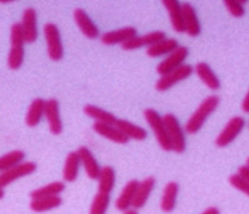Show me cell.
<instances>
[{"instance_id": "obj_1", "label": "cell", "mask_w": 249, "mask_h": 214, "mask_svg": "<svg viewBox=\"0 0 249 214\" xmlns=\"http://www.w3.org/2000/svg\"><path fill=\"white\" fill-rule=\"evenodd\" d=\"M220 105V96L218 95H211L206 96L204 101L201 102L200 106L196 108V111L192 114V117L188 119V122L185 123V133L195 135L201 130L206 122V119L216 111V108Z\"/></svg>"}, {"instance_id": "obj_2", "label": "cell", "mask_w": 249, "mask_h": 214, "mask_svg": "<svg viewBox=\"0 0 249 214\" xmlns=\"http://www.w3.org/2000/svg\"><path fill=\"white\" fill-rule=\"evenodd\" d=\"M143 115H145L147 125L153 130V134L157 139L158 144L161 146V149L165 150V151H173L172 141H170V137H169L168 128H166V125H165L163 117H161L157 110H154V108H146L143 111Z\"/></svg>"}, {"instance_id": "obj_3", "label": "cell", "mask_w": 249, "mask_h": 214, "mask_svg": "<svg viewBox=\"0 0 249 214\" xmlns=\"http://www.w3.org/2000/svg\"><path fill=\"white\" fill-rule=\"evenodd\" d=\"M24 36H23L20 23H14L11 26V50L8 54L7 63L11 70H19L24 60Z\"/></svg>"}, {"instance_id": "obj_4", "label": "cell", "mask_w": 249, "mask_h": 214, "mask_svg": "<svg viewBox=\"0 0 249 214\" xmlns=\"http://www.w3.org/2000/svg\"><path fill=\"white\" fill-rule=\"evenodd\" d=\"M43 32L44 37H46V44H47L49 58L54 62H59L63 59V55H65L59 27L54 23H46L43 27Z\"/></svg>"}, {"instance_id": "obj_5", "label": "cell", "mask_w": 249, "mask_h": 214, "mask_svg": "<svg viewBox=\"0 0 249 214\" xmlns=\"http://www.w3.org/2000/svg\"><path fill=\"white\" fill-rule=\"evenodd\" d=\"M163 121L168 128L169 137L172 141V146H173V151L176 153H184L186 150V137H185V130L181 126L178 118L176 117L174 114H165L163 115Z\"/></svg>"}, {"instance_id": "obj_6", "label": "cell", "mask_w": 249, "mask_h": 214, "mask_svg": "<svg viewBox=\"0 0 249 214\" xmlns=\"http://www.w3.org/2000/svg\"><path fill=\"white\" fill-rule=\"evenodd\" d=\"M36 169H38V165L35 162H33V160H23L22 163L12 166L10 169L1 171L0 173V187L4 189L10 183L19 179V178H23V177H27L35 173Z\"/></svg>"}, {"instance_id": "obj_7", "label": "cell", "mask_w": 249, "mask_h": 214, "mask_svg": "<svg viewBox=\"0 0 249 214\" xmlns=\"http://www.w3.org/2000/svg\"><path fill=\"white\" fill-rule=\"evenodd\" d=\"M193 72H195V67L193 66H190V64H182V66H179L178 69L173 70L172 72L161 76L157 80V83H156V90L160 91V92L168 91L169 89H172L173 86H176L179 82L188 79Z\"/></svg>"}, {"instance_id": "obj_8", "label": "cell", "mask_w": 249, "mask_h": 214, "mask_svg": "<svg viewBox=\"0 0 249 214\" xmlns=\"http://www.w3.org/2000/svg\"><path fill=\"white\" fill-rule=\"evenodd\" d=\"M245 119L243 117H233L229 122L225 125V127L221 133L217 135L216 146L217 147H227L237 138L245 128Z\"/></svg>"}, {"instance_id": "obj_9", "label": "cell", "mask_w": 249, "mask_h": 214, "mask_svg": "<svg viewBox=\"0 0 249 214\" xmlns=\"http://www.w3.org/2000/svg\"><path fill=\"white\" fill-rule=\"evenodd\" d=\"M189 56V48L186 46H179L173 53L169 54L166 58L163 59L161 63L157 66V72L161 76L172 72L173 70L178 69L179 66L185 64V60Z\"/></svg>"}, {"instance_id": "obj_10", "label": "cell", "mask_w": 249, "mask_h": 214, "mask_svg": "<svg viewBox=\"0 0 249 214\" xmlns=\"http://www.w3.org/2000/svg\"><path fill=\"white\" fill-rule=\"evenodd\" d=\"M44 118L49 125L50 133L54 135H60L63 131V123H62V118H60V106L58 99L50 98L46 101Z\"/></svg>"}, {"instance_id": "obj_11", "label": "cell", "mask_w": 249, "mask_h": 214, "mask_svg": "<svg viewBox=\"0 0 249 214\" xmlns=\"http://www.w3.org/2000/svg\"><path fill=\"white\" fill-rule=\"evenodd\" d=\"M22 31L24 36V42L31 44L38 39V14L35 8H26L22 16Z\"/></svg>"}, {"instance_id": "obj_12", "label": "cell", "mask_w": 249, "mask_h": 214, "mask_svg": "<svg viewBox=\"0 0 249 214\" xmlns=\"http://www.w3.org/2000/svg\"><path fill=\"white\" fill-rule=\"evenodd\" d=\"M166 35L163 31H152L149 34H145V35H141V36H134L133 39H130L129 42L121 44V47L126 50V51H133V50H138V48L142 47H150L156 43L161 42L162 39H165Z\"/></svg>"}, {"instance_id": "obj_13", "label": "cell", "mask_w": 249, "mask_h": 214, "mask_svg": "<svg viewBox=\"0 0 249 214\" xmlns=\"http://www.w3.org/2000/svg\"><path fill=\"white\" fill-rule=\"evenodd\" d=\"M74 20H75L76 26L81 30V32L89 39H97L99 37V28L92 21V19L89 16L86 11L82 8H76L74 11Z\"/></svg>"}, {"instance_id": "obj_14", "label": "cell", "mask_w": 249, "mask_h": 214, "mask_svg": "<svg viewBox=\"0 0 249 214\" xmlns=\"http://www.w3.org/2000/svg\"><path fill=\"white\" fill-rule=\"evenodd\" d=\"M137 36V28L136 27H124L119 30H114V31L105 32L101 35V42L106 46H114V44H124V43L129 42L130 39Z\"/></svg>"}, {"instance_id": "obj_15", "label": "cell", "mask_w": 249, "mask_h": 214, "mask_svg": "<svg viewBox=\"0 0 249 214\" xmlns=\"http://www.w3.org/2000/svg\"><path fill=\"white\" fill-rule=\"evenodd\" d=\"M163 7L166 8L170 18V23L173 26L174 31L178 34L185 32V23H184V12H182V3H179L178 0H162Z\"/></svg>"}, {"instance_id": "obj_16", "label": "cell", "mask_w": 249, "mask_h": 214, "mask_svg": "<svg viewBox=\"0 0 249 214\" xmlns=\"http://www.w3.org/2000/svg\"><path fill=\"white\" fill-rule=\"evenodd\" d=\"M76 153L79 155L81 165H83V169L86 171L87 177L90 179H98L102 167L99 166L97 158L94 157V154L90 151V149L86 147V146H81L79 149L76 150Z\"/></svg>"}, {"instance_id": "obj_17", "label": "cell", "mask_w": 249, "mask_h": 214, "mask_svg": "<svg viewBox=\"0 0 249 214\" xmlns=\"http://www.w3.org/2000/svg\"><path fill=\"white\" fill-rule=\"evenodd\" d=\"M92 130L97 134H99L103 138L111 141L114 143L124 144L129 142V138L119 130L115 125H107V123H98L92 125Z\"/></svg>"}, {"instance_id": "obj_18", "label": "cell", "mask_w": 249, "mask_h": 214, "mask_svg": "<svg viewBox=\"0 0 249 214\" xmlns=\"http://www.w3.org/2000/svg\"><path fill=\"white\" fill-rule=\"evenodd\" d=\"M182 12H184L185 34L189 36L197 37L201 34V23L197 11L190 3H182Z\"/></svg>"}, {"instance_id": "obj_19", "label": "cell", "mask_w": 249, "mask_h": 214, "mask_svg": "<svg viewBox=\"0 0 249 214\" xmlns=\"http://www.w3.org/2000/svg\"><path fill=\"white\" fill-rule=\"evenodd\" d=\"M156 178L154 177H146L143 181L140 182V185L137 187L136 197H134V201H133V209L136 210H140L145 205H146L147 199L150 197V194L154 190L156 187Z\"/></svg>"}, {"instance_id": "obj_20", "label": "cell", "mask_w": 249, "mask_h": 214, "mask_svg": "<svg viewBox=\"0 0 249 214\" xmlns=\"http://www.w3.org/2000/svg\"><path fill=\"white\" fill-rule=\"evenodd\" d=\"M195 72L197 74V76L204 82V85H205L208 89H211V90L213 91L220 90V87H221V80L218 79V76H217L216 72L211 69L209 64L205 63V62H198V63L196 64Z\"/></svg>"}, {"instance_id": "obj_21", "label": "cell", "mask_w": 249, "mask_h": 214, "mask_svg": "<svg viewBox=\"0 0 249 214\" xmlns=\"http://www.w3.org/2000/svg\"><path fill=\"white\" fill-rule=\"evenodd\" d=\"M138 185H140V181H137V179H131L124 185L122 192L115 201V208L118 209L119 212H124V210L133 208V201L136 197Z\"/></svg>"}, {"instance_id": "obj_22", "label": "cell", "mask_w": 249, "mask_h": 214, "mask_svg": "<svg viewBox=\"0 0 249 214\" xmlns=\"http://www.w3.org/2000/svg\"><path fill=\"white\" fill-rule=\"evenodd\" d=\"M179 186L177 182H168L165 187H163L162 197H161V209L165 213H172L176 205H177V198H178Z\"/></svg>"}, {"instance_id": "obj_23", "label": "cell", "mask_w": 249, "mask_h": 214, "mask_svg": "<svg viewBox=\"0 0 249 214\" xmlns=\"http://www.w3.org/2000/svg\"><path fill=\"white\" fill-rule=\"evenodd\" d=\"M44 107L46 101L42 98H35L28 107L26 114V125L28 127H36L44 118Z\"/></svg>"}, {"instance_id": "obj_24", "label": "cell", "mask_w": 249, "mask_h": 214, "mask_svg": "<svg viewBox=\"0 0 249 214\" xmlns=\"http://www.w3.org/2000/svg\"><path fill=\"white\" fill-rule=\"evenodd\" d=\"M179 47L177 39L174 37H165L161 42L153 44L147 48L146 54L150 58H157V56H163V55H169L172 54L174 50H177Z\"/></svg>"}, {"instance_id": "obj_25", "label": "cell", "mask_w": 249, "mask_h": 214, "mask_svg": "<svg viewBox=\"0 0 249 214\" xmlns=\"http://www.w3.org/2000/svg\"><path fill=\"white\" fill-rule=\"evenodd\" d=\"M62 202H63V199L60 196L33 198L30 202V209L35 213H43V212H50L53 209L59 208Z\"/></svg>"}, {"instance_id": "obj_26", "label": "cell", "mask_w": 249, "mask_h": 214, "mask_svg": "<svg viewBox=\"0 0 249 214\" xmlns=\"http://www.w3.org/2000/svg\"><path fill=\"white\" fill-rule=\"evenodd\" d=\"M115 126L122 131V133L129 139H136V141H145L147 138V131L141 126L134 125L126 119H117Z\"/></svg>"}, {"instance_id": "obj_27", "label": "cell", "mask_w": 249, "mask_h": 214, "mask_svg": "<svg viewBox=\"0 0 249 214\" xmlns=\"http://www.w3.org/2000/svg\"><path fill=\"white\" fill-rule=\"evenodd\" d=\"M79 167H81V160L76 151H71L67 155L63 167V179L66 182H75L79 176Z\"/></svg>"}, {"instance_id": "obj_28", "label": "cell", "mask_w": 249, "mask_h": 214, "mask_svg": "<svg viewBox=\"0 0 249 214\" xmlns=\"http://www.w3.org/2000/svg\"><path fill=\"white\" fill-rule=\"evenodd\" d=\"M98 192L107 193L111 194V192L115 187V170L111 166H103L98 177Z\"/></svg>"}, {"instance_id": "obj_29", "label": "cell", "mask_w": 249, "mask_h": 214, "mask_svg": "<svg viewBox=\"0 0 249 214\" xmlns=\"http://www.w3.org/2000/svg\"><path fill=\"white\" fill-rule=\"evenodd\" d=\"M83 111L86 114L87 117L92 118L95 122L98 123H107V125H115L118 118L115 117L111 112L103 110L101 107L92 106V105H86L83 107Z\"/></svg>"}, {"instance_id": "obj_30", "label": "cell", "mask_w": 249, "mask_h": 214, "mask_svg": "<svg viewBox=\"0 0 249 214\" xmlns=\"http://www.w3.org/2000/svg\"><path fill=\"white\" fill-rule=\"evenodd\" d=\"M66 185L65 182L55 181L51 182L49 185H44V186L39 187L36 190L31 192V199L33 198H40V197H53V196H60V193L65 192Z\"/></svg>"}, {"instance_id": "obj_31", "label": "cell", "mask_w": 249, "mask_h": 214, "mask_svg": "<svg viewBox=\"0 0 249 214\" xmlns=\"http://www.w3.org/2000/svg\"><path fill=\"white\" fill-rule=\"evenodd\" d=\"M110 201H111V194L98 192L95 197L92 198L89 214H106Z\"/></svg>"}, {"instance_id": "obj_32", "label": "cell", "mask_w": 249, "mask_h": 214, "mask_svg": "<svg viewBox=\"0 0 249 214\" xmlns=\"http://www.w3.org/2000/svg\"><path fill=\"white\" fill-rule=\"evenodd\" d=\"M24 158H26V153L22 150H12L10 153L1 155L0 157V173L10 169L12 166L22 163Z\"/></svg>"}, {"instance_id": "obj_33", "label": "cell", "mask_w": 249, "mask_h": 214, "mask_svg": "<svg viewBox=\"0 0 249 214\" xmlns=\"http://www.w3.org/2000/svg\"><path fill=\"white\" fill-rule=\"evenodd\" d=\"M229 183H231L234 189H237L238 192L244 193V194H247L249 197V182L245 181L243 177L238 176L237 173L229 177Z\"/></svg>"}, {"instance_id": "obj_34", "label": "cell", "mask_w": 249, "mask_h": 214, "mask_svg": "<svg viewBox=\"0 0 249 214\" xmlns=\"http://www.w3.org/2000/svg\"><path fill=\"white\" fill-rule=\"evenodd\" d=\"M225 7L229 11V14L234 18H243L245 15V7L241 1H234V0H227Z\"/></svg>"}, {"instance_id": "obj_35", "label": "cell", "mask_w": 249, "mask_h": 214, "mask_svg": "<svg viewBox=\"0 0 249 214\" xmlns=\"http://www.w3.org/2000/svg\"><path fill=\"white\" fill-rule=\"evenodd\" d=\"M238 176L240 177H243L245 181H248L249 182V166L248 165H244L241 166L240 169H238V173H237Z\"/></svg>"}, {"instance_id": "obj_36", "label": "cell", "mask_w": 249, "mask_h": 214, "mask_svg": "<svg viewBox=\"0 0 249 214\" xmlns=\"http://www.w3.org/2000/svg\"><path fill=\"white\" fill-rule=\"evenodd\" d=\"M241 108H243L244 111L248 112V114H249V91H248V92H247V95H245V98H244L243 105H241Z\"/></svg>"}, {"instance_id": "obj_37", "label": "cell", "mask_w": 249, "mask_h": 214, "mask_svg": "<svg viewBox=\"0 0 249 214\" xmlns=\"http://www.w3.org/2000/svg\"><path fill=\"white\" fill-rule=\"evenodd\" d=\"M201 214H220V209L216 208V206H211V208L205 209Z\"/></svg>"}, {"instance_id": "obj_38", "label": "cell", "mask_w": 249, "mask_h": 214, "mask_svg": "<svg viewBox=\"0 0 249 214\" xmlns=\"http://www.w3.org/2000/svg\"><path fill=\"white\" fill-rule=\"evenodd\" d=\"M124 214H138V212H137L136 209H129V210H124Z\"/></svg>"}, {"instance_id": "obj_39", "label": "cell", "mask_w": 249, "mask_h": 214, "mask_svg": "<svg viewBox=\"0 0 249 214\" xmlns=\"http://www.w3.org/2000/svg\"><path fill=\"white\" fill-rule=\"evenodd\" d=\"M4 196H6L4 189H1V187H0V199H3V198H4Z\"/></svg>"}, {"instance_id": "obj_40", "label": "cell", "mask_w": 249, "mask_h": 214, "mask_svg": "<svg viewBox=\"0 0 249 214\" xmlns=\"http://www.w3.org/2000/svg\"><path fill=\"white\" fill-rule=\"evenodd\" d=\"M247 165L249 166V158H248V160H247Z\"/></svg>"}]
</instances>
